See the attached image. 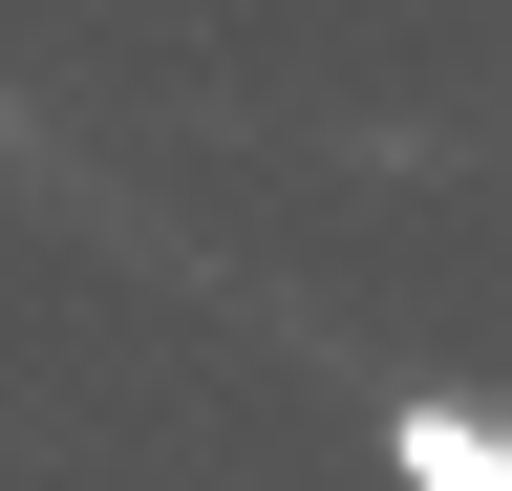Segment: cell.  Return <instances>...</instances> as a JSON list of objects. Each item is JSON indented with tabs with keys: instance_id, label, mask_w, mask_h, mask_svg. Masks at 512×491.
I'll list each match as a JSON object with an SVG mask.
<instances>
[{
	"instance_id": "cell-1",
	"label": "cell",
	"mask_w": 512,
	"mask_h": 491,
	"mask_svg": "<svg viewBox=\"0 0 512 491\" xmlns=\"http://www.w3.org/2000/svg\"><path fill=\"white\" fill-rule=\"evenodd\" d=\"M384 470H406V491H512V406L406 385V406H384Z\"/></svg>"
}]
</instances>
